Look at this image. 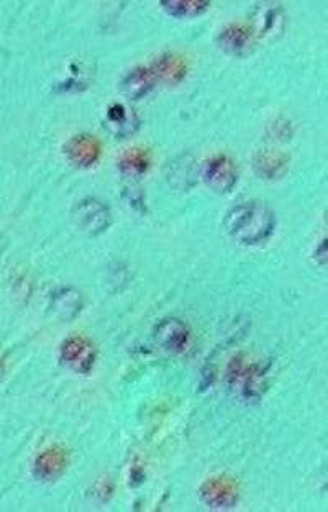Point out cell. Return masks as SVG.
Masks as SVG:
<instances>
[{"mask_svg": "<svg viewBox=\"0 0 328 512\" xmlns=\"http://www.w3.org/2000/svg\"><path fill=\"white\" fill-rule=\"evenodd\" d=\"M228 235L243 245H256L271 235L274 215L261 202H245L228 212L225 219Z\"/></svg>", "mask_w": 328, "mask_h": 512, "instance_id": "1", "label": "cell"}]
</instances>
